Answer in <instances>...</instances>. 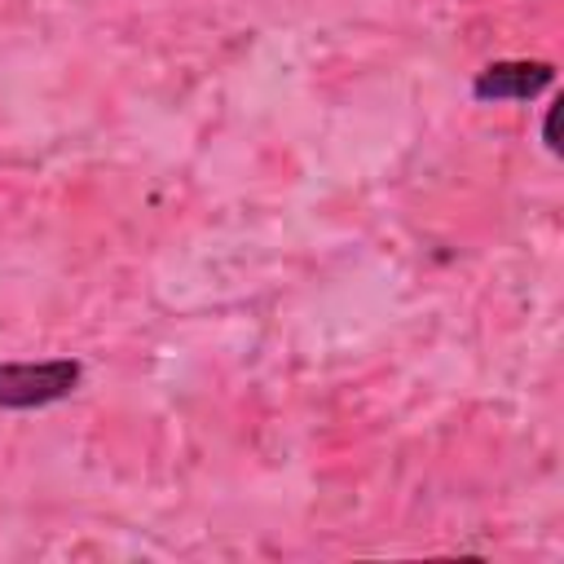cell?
<instances>
[{
    "instance_id": "3957f363",
    "label": "cell",
    "mask_w": 564,
    "mask_h": 564,
    "mask_svg": "<svg viewBox=\"0 0 564 564\" xmlns=\"http://www.w3.org/2000/svg\"><path fill=\"white\" fill-rule=\"evenodd\" d=\"M555 119H560V101L546 110V119H542V141H546V150L551 154H560V137H555Z\"/></svg>"
},
{
    "instance_id": "7a4b0ae2",
    "label": "cell",
    "mask_w": 564,
    "mask_h": 564,
    "mask_svg": "<svg viewBox=\"0 0 564 564\" xmlns=\"http://www.w3.org/2000/svg\"><path fill=\"white\" fill-rule=\"evenodd\" d=\"M551 84H555V66L551 62L507 57V62H489L471 79V97L476 101H529V97L546 93Z\"/></svg>"
},
{
    "instance_id": "6da1fadb",
    "label": "cell",
    "mask_w": 564,
    "mask_h": 564,
    "mask_svg": "<svg viewBox=\"0 0 564 564\" xmlns=\"http://www.w3.org/2000/svg\"><path fill=\"white\" fill-rule=\"evenodd\" d=\"M84 383V366L75 357L53 361H4L0 366V410H44L66 401Z\"/></svg>"
}]
</instances>
